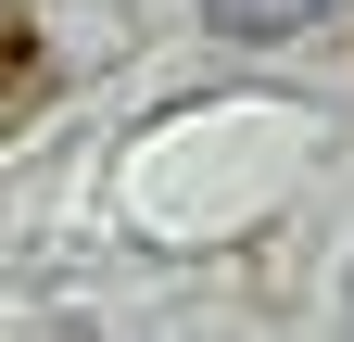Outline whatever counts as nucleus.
Returning <instances> with one entry per match:
<instances>
[{"mask_svg": "<svg viewBox=\"0 0 354 342\" xmlns=\"http://www.w3.org/2000/svg\"><path fill=\"white\" fill-rule=\"evenodd\" d=\"M38 76H51V51H38L26 26H0V114H13V102H38Z\"/></svg>", "mask_w": 354, "mask_h": 342, "instance_id": "nucleus-2", "label": "nucleus"}, {"mask_svg": "<svg viewBox=\"0 0 354 342\" xmlns=\"http://www.w3.org/2000/svg\"><path fill=\"white\" fill-rule=\"evenodd\" d=\"M317 13H342V0H203V26H228V38H291Z\"/></svg>", "mask_w": 354, "mask_h": 342, "instance_id": "nucleus-1", "label": "nucleus"}]
</instances>
